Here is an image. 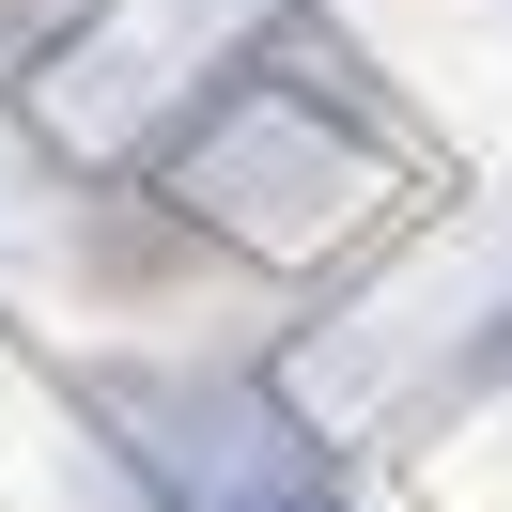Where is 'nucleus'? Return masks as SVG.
I'll use <instances>...</instances> for the list:
<instances>
[{
    "mask_svg": "<svg viewBox=\"0 0 512 512\" xmlns=\"http://www.w3.org/2000/svg\"><path fill=\"white\" fill-rule=\"evenodd\" d=\"M78 419L140 481V512H357L342 435H311L295 388L249 357H94Z\"/></svg>",
    "mask_w": 512,
    "mask_h": 512,
    "instance_id": "f03ea898",
    "label": "nucleus"
},
{
    "mask_svg": "<svg viewBox=\"0 0 512 512\" xmlns=\"http://www.w3.org/2000/svg\"><path fill=\"white\" fill-rule=\"evenodd\" d=\"M404 171H419V140H404V109L373 94V63H357L326 16H264V32L187 94L156 187L187 202L202 233L295 264V249H342Z\"/></svg>",
    "mask_w": 512,
    "mask_h": 512,
    "instance_id": "f257e3e1",
    "label": "nucleus"
}]
</instances>
